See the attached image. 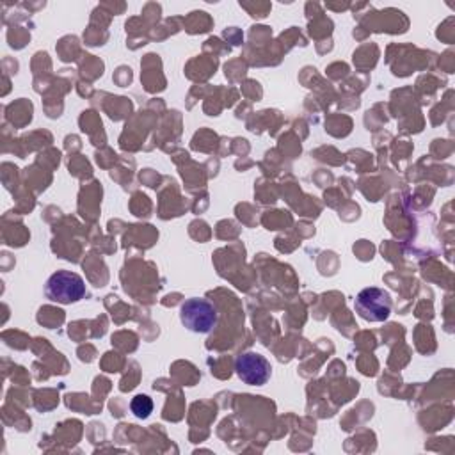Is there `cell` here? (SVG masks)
Segmentation results:
<instances>
[{
    "label": "cell",
    "mask_w": 455,
    "mask_h": 455,
    "mask_svg": "<svg viewBox=\"0 0 455 455\" xmlns=\"http://www.w3.org/2000/svg\"><path fill=\"white\" fill-rule=\"evenodd\" d=\"M180 322L197 334L212 332L219 322L217 306L206 299L192 297L180 306Z\"/></svg>",
    "instance_id": "6da1fadb"
},
{
    "label": "cell",
    "mask_w": 455,
    "mask_h": 455,
    "mask_svg": "<svg viewBox=\"0 0 455 455\" xmlns=\"http://www.w3.org/2000/svg\"><path fill=\"white\" fill-rule=\"evenodd\" d=\"M44 293L52 302L73 304L84 299L85 283L78 274L71 270H57L48 277L44 284Z\"/></svg>",
    "instance_id": "7a4b0ae2"
},
{
    "label": "cell",
    "mask_w": 455,
    "mask_h": 455,
    "mask_svg": "<svg viewBox=\"0 0 455 455\" xmlns=\"http://www.w3.org/2000/svg\"><path fill=\"white\" fill-rule=\"evenodd\" d=\"M391 295L377 286L364 288L354 299L355 313L366 322H384L391 313Z\"/></svg>",
    "instance_id": "3957f363"
},
{
    "label": "cell",
    "mask_w": 455,
    "mask_h": 455,
    "mask_svg": "<svg viewBox=\"0 0 455 455\" xmlns=\"http://www.w3.org/2000/svg\"><path fill=\"white\" fill-rule=\"evenodd\" d=\"M235 371L238 379L249 386H263L272 375L268 359L258 352H245L236 357Z\"/></svg>",
    "instance_id": "277c9868"
},
{
    "label": "cell",
    "mask_w": 455,
    "mask_h": 455,
    "mask_svg": "<svg viewBox=\"0 0 455 455\" xmlns=\"http://www.w3.org/2000/svg\"><path fill=\"white\" fill-rule=\"evenodd\" d=\"M130 409L133 412V416L140 418V419H146L151 412H153V402L149 396L146 395H137L132 398L130 402Z\"/></svg>",
    "instance_id": "5b68a950"
}]
</instances>
